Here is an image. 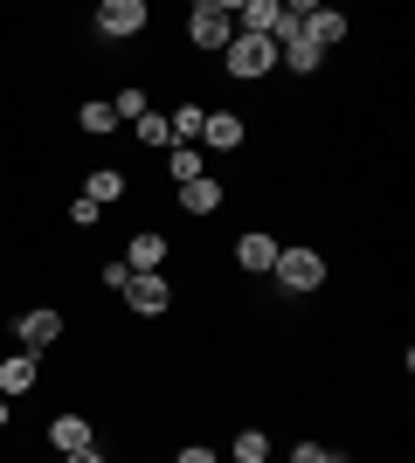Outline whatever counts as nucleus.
<instances>
[{
	"label": "nucleus",
	"mask_w": 415,
	"mask_h": 463,
	"mask_svg": "<svg viewBox=\"0 0 415 463\" xmlns=\"http://www.w3.org/2000/svg\"><path fill=\"white\" fill-rule=\"evenodd\" d=\"M187 35H194V49H229V42H236V7H229V0H201L194 21H187Z\"/></svg>",
	"instance_id": "obj_1"
},
{
	"label": "nucleus",
	"mask_w": 415,
	"mask_h": 463,
	"mask_svg": "<svg viewBox=\"0 0 415 463\" xmlns=\"http://www.w3.org/2000/svg\"><path fill=\"white\" fill-rule=\"evenodd\" d=\"M277 284H284V290H318V284H325V256L305 250V242L277 250Z\"/></svg>",
	"instance_id": "obj_2"
},
{
	"label": "nucleus",
	"mask_w": 415,
	"mask_h": 463,
	"mask_svg": "<svg viewBox=\"0 0 415 463\" xmlns=\"http://www.w3.org/2000/svg\"><path fill=\"white\" fill-rule=\"evenodd\" d=\"M222 56H229V77H270V70H277V42H263V35H236L229 49H222Z\"/></svg>",
	"instance_id": "obj_3"
},
{
	"label": "nucleus",
	"mask_w": 415,
	"mask_h": 463,
	"mask_svg": "<svg viewBox=\"0 0 415 463\" xmlns=\"http://www.w3.org/2000/svg\"><path fill=\"white\" fill-rule=\"evenodd\" d=\"M125 305L138 311V318H159V311L174 305V284H166V277H125Z\"/></svg>",
	"instance_id": "obj_4"
},
{
	"label": "nucleus",
	"mask_w": 415,
	"mask_h": 463,
	"mask_svg": "<svg viewBox=\"0 0 415 463\" xmlns=\"http://www.w3.org/2000/svg\"><path fill=\"white\" fill-rule=\"evenodd\" d=\"M277 62H284V70H297V77H312L318 62H325V49H318L305 28H284V35H277Z\"/></svg>",
	"instance_id": "obj_5"
},
{
	"label": "nucleus",
	"mask_w": 415,
	"mask_h": 463,
	"mask_svg": "<svg viewBox=\"0 0 415 463\" xmlns=\"http://www.w3.org/2000/svg\"><path fill=\"white\" fill-rule=\"evenodd\" d=\"M14 339L28 353H42V346H56V339H62V318L49 305H42V311H21V318H14Z\"/></svg>",
	"instance_id": "obj_6"
},
{
	"label": "nucleus",
	"mask_w": 415,
	"mask_h": 463,
	"mask_svg": "<svg viewBox=\"0 0 415 463\" xmlns=\"http://www.w3.org/2000/svg\"><path fill=\"white\" fill-rule=\"evenodd\" d=\"M98 28H104L111 42H118V35H138V28H146V0H104V7H98Z\"/></svg>",
	"instance_id": "obj_7"
},
{
	"label": "nucleus",
	"mask_w": 415,
	"mask_h": 463,
	"mask_svg": "<svg viewBox=\"0 0 415 463\" xmlns=\"http://www.w3.org/2000/svg\"><path fill=\"white\" fill-rule=\"evenodd\" d=\"M297 28H305L318 49H333V42L346 35V14H339V7H305V21H297Z\"/></svg>",
	"instance_id": "obj_8"
},
{
	"label": "nucleus",
	"mask_w": 415,
	"mask_h": 463,
	"mask_svg": "<svg viewBox=\"0 0 415 463\" xmlns=\"http://www.w3.org/2000/svg\"><path fill=\"white\" fill-rule=\"evenodd\" d=\"M166 263V235H132V250H125V270L132 277H153Z\"/></svg>",
	"instance_id": "obj_9"
},
{
	"label": "nucleus",
	"mask_w": 415,
	"mask_h": 463,
	"mask_svg": "<svg viewBox=\"0 0 415 463\" xmlns=\"http://www.w3.org/2000/svg\"><path fill=\"white\" fill-rule=\"evenodd\" d=\"M236 270H250V277L277 270V242H270V235H242V242H236Z\"/></svg>",
	"instance_id": "obj_10"
},
{
	"label": "nucleus",
	"mask_w": 415,
	"mask_h": 463,
	"mask_svg": "<svg viewBox=\"0 0 415 463\" xmlns=\"http://www.w3.org/2000/svg\"><path fill=\"white\" fill-rule=\"evenodd\" d=\"M28 387H35V353H7V360H0V394L14 402Z\"/></svg>",
	"instance_id": "obj_11"
},
{
	"label": "nucleus",
	"mask_w": 415,
	"mask_h": 463,
	"mask_svg": "<svg viewBox=\"0 0 415 463\" xmlns=\"http://www.w3.org/2000/svg\"><path fill=\"white\" fill-rule=\"evenodd\" d=\"M49 443H56L62 457H77V449H90V422H83V415H56V422H49Z\"/></svg>",
	"instance_id": "obj_12"
},
{
	"label": "nucleus",
	"mask_w": 415,
	"mask_h": 463,
	"mask_svg": "<svg viewBox=\"0 0 415 463\" xmlns=\"http://www.w3.org/2000/svg\"><path fill=\"white\" fill-rule=\"evenodd\" d=\"M201 146H215V153H236L242 146V125L229 111H208V125H201Z\"/></svg>",
	"instance_id": "obj_13"
},
{
	"label": "nucleus",
	"mask_w": 415,
	"mask_h": 463,
	"mask_svg": "<svg viewBox=\"0 0 415 463\" xmlns=\"http://www.w3.org/2000/svg\"><path fill=\"white\" fill-rule=\"evenodd\" d=\"M180 208H187V214H215L222 208V180H208V174L187 180V187H180Z\"/></svg>",
	"instance_id": "obj_14"
},
{
	"label": "nucleus",
	"mask_w": 415,
	"mask_h": 463,
	"mask_svg": "<svg viewBox=\"0 0 415 463\" xmlns=\"http://www.w3.org/2000/svg\"><path fill=\"white\" fill-rule=\"evenodd\" d=\"M83 201H98V208H111V201H125V174H118V166H98V174L83 180Z\"/></svg>",
	"instance_id": "obj_15"
},
{
	"label": "nucleus",
	"mask_w": 415,
	"mask_h": 463,
	"mask_svg": "<svg viewBox=\"0 0 415 463\" xmlns=\"http://www.w3.org/2000/svg\"><path fill=\"white\" fill-rule=\"evenodd\" d=\"M166 125H174V146H194L201 125H208V111H201V104H180V111H166Z\"/></svg>",
	"instance_id": "obj_16"
},
{
	"label": "nucleus",
	"mask_w": 415,
	"mask_h": 463,
	"mask_svg": "<svg viewBox=\"0 0 415 463\" xmlns=\"http://www.w3.org/2000/svg\"><path fill=\"white\" fill-rule=\"evenodd\" d=\"M166 174H174V187L201 180V153H194V146H174V153H166Z\"/></svg>",
	"instance_id": "obj_17"
},
{
	"label": "nucleus",
	"mask_w": 415,
	"mask_h": 463,
	"mask_svg": "<svg viewBox=\"0 0 415 463\" xmlns=\"http://www.w3.org/2000/svg\"><path fill=\"white\" fill-rule=\"evenodd\" d=\"M77 125H83V132H98V138H111V132H118V111H111V104H83Z\"/></svg>",
	"instance_id": "obj_18"
},
{
	"label": "nucleus",
	"mask_w": 415,
	"mask_h": 463,
	"mask_svg": "<svg viewBox=\"0 0 415 463\" xmlns=\"http://www.w3.org/2000/svg\"><path fill=\"white\" fill-rule=\"evenodd\" d=\"M138 138H146V146H166V153H174V125H166V111H146V118H138Z\"/></svg>",
	"instance_id": "obj_19"
},
{
	"label": "nucleus",
	"mask_w": 415,
	"mask_h": 463,
	"mask_svg": "<svg viewBox=\"0 0 415 463\" xmlns=\"http://www.w3.org/2000/svg\"><path fill=\"white\" fill-rule=\"evenodd\" d=\"M270 457V436H263V429H242L236 436V463H263Z\"/></svg>",
	"instance_id": "obj_20"
},
{
	"label": "nucleus",
	"mask_w": 415,
	"mask_h": 463,
	"mask_svg": "<svg viewBox=\"0 0 415 463\" xmlns=\"http://www.w3.org/2000/svg\"><path fill=\"white\" fill-rule=\"evenodd\" d=\"M111 111H118V125H138L153 104H146V90H118V104H111Z\"/></svg>",
	"instance_id": "obj_21"
},
{
	"label": "nucleus",
	"mask_w": 415,
	"mask_h": 463,
	"mask_svg": "<svg viewBox=\"0 0 415 463\" xmlns=\"http://www.w3.org/2000/svg\"><path fill=\"white\" fill-rule=\"evenodd\" d=\"M98 214H104V208H98V201H83V194H77V201H70V222H77V229H90Z\"/></svg>",
	"instance_id": "obj_22"
},
{
	"label": "nucleus",
	"mask_w": 415,
	"mask_h": 463,
	"mask_svg": "<svg viewBox=\"0 0 415 463\" xmlns=\"http://www.w3.org/2000/svg\"><path fill=\"white\" fill-rule=\"evenodd\" d=\"M291 463H333V449H318V443H297Z\"/></svg>",
	"instance_id": "obj_23"
},
{
	"label": "nucleus",
	"mask_w": 415,
	"mask_h": 463,
	"mask_svg": "<svg viewBox=\"0 0 415 463\" xmlns=\"http://www.w3.org/2000/svg\"><path fill=\"white\" fill-rule=\"evenodd\" d=\"M180 463H215V449H201V443H187V449H180Z\"/></svg>",
	"instance_id": "obj_24"
},
{
	"label": "nucleus",
	"mask_w": 415,
	"mask_h": 463,
	"mask_svg": "<svg viewBox=\"0 0 415 463\" xmlns=\"http://www.w3.org/2000/svg\"><path fill=\"white\" fill-rule=\"evenodd\" d=\"M62 463H104V457H98V449H77V457H62Z\"/></svg>",
	"instance_id": "obj_25"
},
{
	"label": "nucleus",
	"mask_w": 415,
	"mask_h": 463,
	"mask_svg": "<svg viewBox=\"0 0 415 463\" xmlns=\"http://www.w3.org/2000/svg\"><path fill=\"white\" fill-rule=\"evenodd\" d=\"M0 429H7V394H0Z\"/></svg>",
	"instance_id": "obj_26"
},
{
	"label": "nucleus",
	"mask_w": 415,
	"mask_h": 463,
	"mask_svg": "<svg viewBox=\"0 0 415 463\" xmlns=\"http://www.w3.org/2000/svg\"><path fill=\"white\" fill-rule=\"evenodd\" d=\"M333 463H354V457H333Z\"/></svg>",
	"instance_id": "obj_27"
}]
</instances>
